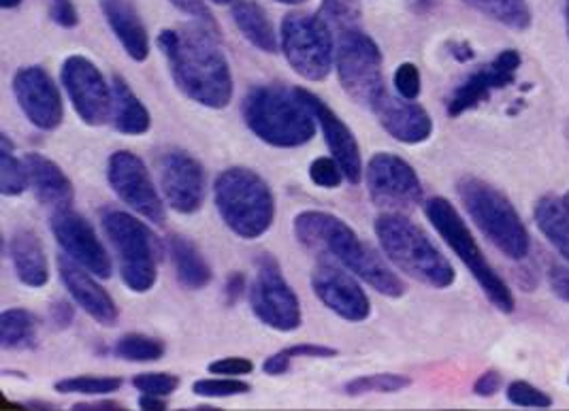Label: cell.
Returning <instances> with one entry per match:
<instances>
[{
  "label": "cell",
  "instance_id": "obj_1",
  "mask_svg": "<svg viewBox=\"0 0 569 411\" xmlns=\"http://www.w3.org/2000/svg\"><path fill=\"white\" fill-rule=\"evenodd\" d=\"M158 48L176 86L190 101L208 109H224L233 101V73L218 34L199 24L164 28L158 34Z\"/></svg>",
  "mask_w": 569,
  "mask_h": 411
},
{
  "label": "cell",
  "instance_id": "obj_2",
  "mask_svg": "<svg viewBox=\"0 0 569 411\" xmlns=\"http://www.w3.org/2000/svg\"><path fill=\"white\" fill-rule=\"evenodd\" d=\"M295 234L318 257L341 264L376 292L389 299L406 294V285L392 273L389 264L371 250L348 222L329 211H301L295 218Z\"/></svg>",
  "mask_w": 569,
  "mask_h": 411
},
{
  "label": "cell",
  "instance_id": "obj_3",
  "mask_svg": "<svg viewBox=\"0 0 569 411\" xmlns=\"http://www.w3.org/2000/svg\"><path fill=\"white\" fill-rule=\"evenodd\" d=\"M243 120L260 141L273 148H301L316 137V116L299 88L257 86L243 101Z\"/></svg>",
  "mask_w": 569,
  "mask_h": 411
},
{
  "label": "cell",
  "instance_id": "obj_4",
  "mask_svg": "<svg viewBox=\"0 0 569 411\" xmlns=\"http://www.w3.org/2000/svg\"><path fill=\"white\" fill-rule=\"evenodd\" d=\"M373 231L390 262L416 282L443 290L457 280L450 260L410 218L395 211L382 213L376 220Z\"/></svg>",
  "mask_w": 569,
  "mask_h": 411
},
{
  "label": "cell",
  "instance_id": "obj_5",
  "mask_svg": "<svg viewBox=\"0 0 569 411\" xmlns=\"http://www.w3.org/2000/svg\"><path fill=\"white\" fill-rule=\"evenodd\" d=\"M216 209L241 239H259L273 227L276 199L267 181L246 167L222 171L213 183Z\"/></svg>",
  "mask_w": 569,
  "mask_h": 411
},
{
  "label": "cell",
  "instance_id": "obj_6",
  "mask_svg": "<svg viewBox=\"0 0 569 411\" xmlns=\"http://www.w3.org/2000/svg\"><path fill=\"white\" fill-rule=\"evenodd\" d=\"M457 192L473 224L503 257L512 260L527 258L531 248L529 232L503 192L478 178H463L457 186Z\"/></svg>",
  "mask_w": 569,
  "mask_h": 411
},
{
  "label": "cell",
  "instance_id": "obj_7",
  "mask_svg": "<svg viewBox=\"0 0 569 411\" xmlns=\"http://www.w3.org/2000/svg\"><path fill=\"white\" fill-rule=\"evenodd\" d=\"M425 215L441 239L448 243V248L466 264L471 278L480 283L482 292L487 294L492 305L503 313H512L517 303L510 285L492 269L491 262L482 254L478 241L473 239L455 206L441 197H433L425 203Z\"/></svg>",
  "mask_w": 569,
  "mask_h": 411
},
{
  "label": "cell",
  "instance_id": "obj_8",
  "mask_svg": "<svg viewBox=\"0 0 569 411\" xmlns=\"http://www.w3.org/2000/svg\"><path fill=\"white\" fill-rule=\"evenodd\" d=\"M103 229L118 254L122 282L137 294L152 290L158 280V250L152 231L120 209L104 211Z\"/></svg>",
  "mask_w": 569,
  "mask_h": 411
},
{
  "label": "cell",
  "instance_id": "obj_9",
  "mask_svg": "<svg viewBox=\"0 0 569 411\" xmlns=\"http://www.w3.org/2000/svg\"><path fill=\"white\" fill-rule=\"evenodd\" d=\"M336 69L341 88L355 103L373 111V107L387 94L382 52L361 28H350L337 34Z\"/></svg>",
  "mask_w": 569,
  "mask_h": 411
},
{
  "label": "cell",
  "instance_id": "obj_10",
  "mask_svg": "<svg viewBox=\"0 0 569 411\" xmlns=\"http://www.w3.org/2000/svg\"><path fill=\"white\" fill-rule=\"evenodd\" d=\"M280 48L299 78L322 81L336 64V34L316 13H288L282 22Z\"/></svg>",
  "mask_w": 569,
  "mask_h": 411
},
{
  "label": "cell",
  "instance_id": "obj_11",
  "mask_svg": "<svg viewBox=\"0 0 569 411\" xmlns=\"http://www.w3.org/2000/svg\"><path fill=\"white\" fill-rule=\"evenodd\" d=\"M250 305L264 327L280 333H292L303 322L299 297L286 282L280 262L271 254L260 257L259 273L250 290Z\"/></svg>",
  "mask_w": 569,
  "mask_h": 411
},
{
  "label": "cell",
  "instance_id": "obj_12",
  "mask_svg": "<svg viewBox=\"0 0 569 411\" xmlns=\"http://www.w3.org/2000/svg\"><path fill=\"white\" fill-rule=\"evenodd\" d=\"M60 79L83 124L103 127L111 120L113 92L92 60L86 56H69L62 62Z\"/></svg>",
  "mask_w": 569,
  "mask_h": 411
},
{
  "label": "cell",
  "instance_id": "obj_13",
  "mask_svg": "<svg viewBox=\"0 0 569 411\" xmlns=\"http://www.w3.org/2000/svg\"><path fill=\"white\" fill-rule=\"evenodd\" d=\"M107 180L124 206L154 224H164V203L154 188L146 162L132 152L120 150L107 162Z\"/></svg>",
  "mask_w": 569,
  "mask_h": 411
},
{
  "label": "cell",
  "instance_id": "obj_14",
  "mask_svg": "<svg viewBox=\"0 0 569 411\" xmlns=\"http://www.w3.org/2000/svg\"><path fill=\"white\" fill-rule=\"evenodd\" d=\"M365 180L373 206L401 211L418 206L422 199V183L415 167L389 152L371 156L365 169Z\"/></svg>",
  "mask_w": 569,
  "mask_h": 411
},
{
  "label": "cell",
  "instance_id": "obj_15",
  "mask_svg": "<svg viewBox=\"0 0 569 411\" xmlns=\"http://www.w3.org/2000/svg\"><path fill=\"white\" fill-rule=\"evenodd\" d=\"M160 190L167 206L181 215L197 213L206 203V171L194 156L171 150L158 162Z\"/></svg>",
  "mask_w": 569,
  "mask_h": 411
},
{
  "label": "cell",
  "instance_id": "obj_16",
  "mask_svg": "<svg viewBox=\"0 0 569 411\" xmlns=\"http://www.w3.org/2000/svg\"><path fill=\"white\" fill-rule=\"evenodd\" d=\"M50 227L58 245L67 257L76 260L97 278L107 280L111 275V258L107 254L99 234L78 211H73L71 207L53 211Z\"/></svg>",
  "mask_w": 569,
  "mask_h": 411
},
{
  "label": "cell",
  "instance_id": "obj_17",
  "mask_svg": "<svg viewBox=\"0 0 569 411\" xmlns=\"http://www.w3.org/2000/svg\"><path fill=\"white\" fill-rule=\"evenodd\" d=\"M311 288L318 301L348 322H365L371 315V303L355 273H346L339 264L325 260L311 273Z\"/></svg>",
  "mask_w": 569,
  "mask_h": 411
},
{
  "label": "cell",
  "instance_id": "obj_18",
  "mask_svg": "<svg viewBox=\"0 0 569 411\" xmlns=\"http://www.w3.org/2000/svg\"><path fill=\"white\" fill-rule=\"evenodd\" d=\"M13 94L28 122L39 130H56L64 120V104L52 78L41 67H24L13 78Z\"/></svg>",
  "mask_w": 569,
  "mask_h": 411
},
{
  "label": "cell",
  "instance_id": "obj_19",
  "mask_svg": "<svg viewBox=\"0 0 569 411\" xmlns=\"http://www.w3.org/2000/svg\"><path fill=\"white\" fill-rule=\"evenodd\" d=\"M518 67H520V53L517 50H506L499 53L489 64L480 67L476 73L455 90L450 103H448V116L459 118L469 109H476L478 104L491 99L495 90H503L517 79Z\"/></svg>",
  "mask_w": 569,
  "mask_h": 411
},
{
  "label": "cell",
  "instance_id": "obj_20",
  "mask_svg": "<svg viewBox=\"0 0 569 411\" xmlns=\"http://www.w3.org/2000/svg\"><path fill=\"white\" fill-rule=\"evenodd\" d=\"M303 101L310 104L318 129L322 130L325 141L331 150V154L339 162L346 180L350 181L352 186H357L362 178V160L361 148L359 141L355 137V132L348 129V124L337 116L336 111L325 103L322 99H318L313 92H308L303 88H299Z\"/></svg>",
  "mask_w": 569,
  "mask_h": 411
},
{
  "label": "cell",
  "instance_id": "obj_21",
  "mask_svg": "<svg viewBox=\"0 0 569 411\" xmlns=\"http://www.w3.org/2000/svg\"><path fill=\"white\" fill-rule=\"evenodd\" d=\"M58 273L64 288L73 297V301L92 320H97L103 327H113L118 322V315H120L118 305L113 303V299L109 297L103 285L94 280L97 275H92L88 269H83L67 254L58 258Z\"/></svg>",
  "mask_w": 569,
  "mask_h": 411
},
{
  "label": "cell",
  "instance_id": "obj_22",
  "mask_svg": "<svg viewBox=\"0 0 569 411\" xmlns=\"http://www.w3.org/2000/svg\"><path fill=\"white\" fill-rule=\"evenodd\" d=\"M373 113L378 116L380 127L399 143L418 146L433 134L431 116L427 113L425 107H420L415 101L395 99L387 92L382 101L373 107Z\"/></svg>",
  "mask_w": 569,
  "mask_h": 411
},
{
  "label": "cell",
  "instance_id": "obj_23",
  "mask_svg": "<svg viewBox=\"0 0 569 411\" xmlns=\"http://www.w3.org/2000/svg\"><path fill=\"white\" fill-rule=\"evenodd\" d=\"M28 180L34 190L41 206L50 207L52 211L69 209L73 206L76 192L73 183L64 176V171L43 154H27Z\"/></svg>",
  "mask_w": 569,
  "mask_h": 411
},
{
  "label": "cell",
  "instance_id": "obj_24",
  "mask_svg": "<svg viewBox=\"0 0 569 411\" xmlns=\"http://www.w3.org/2000/svg\"><path fill=\"white\" fill-rule=\"evenodd\" d=\"M103 13L124 52L134 62H146L150 56V34L129 0H103Z\"/></svg>",
  "mask_w": 569,
  "mask_h": 411
},
{
  "label": "cell",
  "instance_id": "obj_25",
  "mask_svg": "<svg viewBox=\"0 0 569 411\" xmlns=\"http://www.w3.org/2000/svg\"><path fill=\"white\" fill-rule=\"evenodd\" d=\"M9 258L16 278L28 288H43L50 282V262L41 239L32 231H18L9 241Z\"/></svg>",
  "mask_w": 569,
  "mask_h": 411
},
{
  "label": "cell",
  "instance_id": "obj_26",
  "mask_svg": "<svg viewBox=\"0 0 569 411\" xmlns=\"http://www.w3.org/2000/svg\"><path fill=\"white\" fill-rule=\"evenodd\" d=\"M111 92H113V109H111L113 129L130 134V137H141L152 129L150 111L130 90V86L124 79L116 76L111 83Z\"/></svg>",
  "mask_w": 569,
  "mask_h": 411
},
{
  "label": "cell",
  "instance_id": "obj_27",
  "mask_svg": "<svg viewBox=\"0 0 569 411\" xmlns=\"http://www.w3.org/2000/svg\"><path fill=\"white\" fill-rule=\"evenodd\" d=\"M234 27L241 30V34L254 46L260 52H278V34L276 28L271 24L267 11L260 7L259 2L252 0H234L233 9Z\"/></svg>",
  "mask_w": 569,
  "mask_h": 411
},
{
  "label": "cell",
  "instance_id": "obj_28",
  "mask_svg": "<svg viewBox=\"0 0 569 411\" xmlns=\"http://www.w3.org/2000/svg\"><path fill=\"white\" fill-rule=\"evenodd\" d=\"M169 252H171V260L176 267V275L178 282L186 288V290H201L211 282V269H209L208 260L199 252V248L181 237V234H173L169 239Z\"/></svg>",
  "mask_w": 569,
  "mask_h": 411
},
{
  "label": "cell",
  "instance_id": "obj_29",
  "mask_svg": "<svg viewBox=\"0 0 569 411\" xmlns=\"http://www.w3.org/2000/svg\"><path fill=\"white\" fill-rule=\"evenodd\" d=\"M536 224L543 237L557 248V252L569 262V194L542 197L536 206Z\"/></svg>",
  "mask_w": 569,
  "mask_h": 411
},
{
  "label": "cell",
  "instance_id": "obj_30",
  "mask_svg": "<svg viewBox=\"0 0 569 411\" xmlns=\"http://www.w3.org/2000/svg\"><path fill=\"white\" fill-rule=\"evenodd\" d=\"M37 329L39 320L28 309H4L0 313V348L11 352L34 348Z\"/></svg>",
  "mask_w": 569,
  "mask_h": 411
},
{
  "label": "cell",
  "instance_id": "obj_31",
  "mask_svg": "<svg viewBox=\"0 0 569 411\" xmlns=\"http://www.w3.org/2000/svg\"><path fill=\"white\" fill-rule=\"evenodd\" d=\"M467 7L487 16L512 30H527L531 27V9L527 0H463Z\"/></svg>",
  "mask_w": 569,
  "mask_h": 411
},
{
  "label": "cell",
  "instance_id": "obj_32",
  "mask_svg": "<svg viewBox=\"0 0 569 411\" xmlns=\"http://www.w3.org/2000/svg\"><path fill=\"white\" fill-rule=\"evenodd\" d=\"M30 186L27 162L13 156V146L7 134H0V194L20 197Z\"/></svg>",
  "mask_w": 569,
  "mask_h": 411
},
{
  "label": "cell",
  "instance_id": "obj_33",
  "mask_svg": "<svg viewBox=\"0 0 569 411\" xmlns=\"http://www.w3.org/2000/svg\"><path fill=\"white\" fill-rule=\"evenodd\" d=\"M164 343L156 337L129 333L116 341L113 357L127 362H156L164 357Z\"/></svg>",
  "mask_w": 569,
  "mask_h": 411
},
{
  "label": "cell",
  "instance_id": "obj_34",
  "mask_svg": "<svg viewBox=\"0 0 569 411\" xmlns=\"http://www.w3.org/2000/svg\"><path fill=\"white\" fill-rule=\"evenodd\" d=\"M336 348L318 345V343H299V345L284 348L264 360L262 371L267 375H284L286 371L290 369V362L295 359H336Z\"/></svg>",
  "mask_w": 569,
  "mask_h": 411
},
{
  "label": "cell",
  "instance_id": "obj_35",
  "mask_svg": "<svg viewBox=\"0 0 569 411\" xmlns=\"http://www.w3.org/2000/svg\"><path fill=\"white\" fill-rule=\"evenodd\" d=\"M412 385V380L408 375L401 373H371V375H361L350 380L343 385V392L348 397H365V394H392V392H401L406 388Z\"/></svg>",
  "mask_w": 569,
  "mask_h": 411
},
{
  "label": "cell",
  "instance_id": "obj_36",
  "mask_svg": "<svg viewBox=\"0 0 569 411\" xmlns=\"http://www.w3.org/2000/svg\"><path fill=\"white\" fill-rule=\"evenodd\" d=\"M361 13V0H322L318 9V16L333 30L336 37L343 30L359 28Z\"/></svg>",
  "mask_w": 569,
  "mask_h": 411
},
{
  "label": "cell",
  "instance_id": "obj_37",
  "mask_svg": "<svg viewBox=\"0 0 569 411\" xmlns=\"http://www.w3.org/2000/svg\"><path fill=\"white\" fill-rule=\"evenodd\" d=\"M122 388V380L113 375H78L67 378L56 384V392L60 394H81V397H107Z\"/></svg>",
  "mask_w": 569,
  "mask_h": 411
},
{
  "label": "cell",
  "instance_id": "obj_38",
  "mask_svg": "<svg viewBox=\"0 0 569 411\" xmlns=\"http://www.w3.org/2000/svg\"><path fill=\"white\" fill-rule=\"evenodd\" d=\"M252 390V385L239 378H229V375H220V378H208V380H197L192 384V392L197 397H206V399H229L237 394H248Z\"/></svg>",
  "mask_w": 569,
  "mask_h": 411
},
{
  "label": "cell",
  "instance_id": "obj_39",
  "mask_svg": "<svg viewBox=\"0 0 569 411\" xmlns=\"http://www.w3.org/2000/svg\"><path fill=\"white\" fill-rule=\"evenodd\" d=\"M132 385L141 394H154V397H171L180 388V378L173 373H139L132 378Z\"/></svg>",
  "mask_w": 569,
  "mask_h": 411
},
{
  "label": "cell",
  "instance_id": "obj_40",
  "mask_svg": "<svg viewBox=\"0 0 569 411\" xmlns=\"http://www.w3.org/2000/svg\"><path fill=\"white\" fill-rule=\"evenodd\" d=\"M508 401L517 408H533V410H546L552 405V399L529 382H512L508 385Z\"/></svg>",
  "mask_w": 569,
  "mask_h": 411
},
{
  "label": "cell",
  "instance_id": "obj_41",
  "mask_svg": "<svg viewBox=\"0 0 569 411\" xmlns=\"http://www.w3.org/2000/svg\"><path fill=\"white\" fill-rule=\"evenodd\" d=\"M310 180L325 190H336L346 180L339 162L331 156H320L310 164Z\"/></svg>",
  "mask_w": 569,
  "mask_h": 411
},
{
  "label": "cell",
  "instance_id": "obj_42",
  "mask_svg": "<svg viewBox=\"0 0 569 411\" xmlns=\"http://www.w3.org/2000/svg\"><path fill=\"white\" fill-rule=\"evenodd\" d=\"M395 90L401 99L406 101H416L420 97V88H422V78L415 62H403L397 67L395 71Z\"/></svg>",
  "mask_w": 569,
  "mask_h": 411
},
{
  "label": "cell",
  "instance_id": "obj_43",
  "mask_svg": "<svg viewBox=\"0 0 569 411\" xmlns=\"http://www.w3.org/2000/svg\"><path fill=\"white\" fill-rule=\"evenodd\" d=\"M183 16L192 18L199 27L208 28L213 34H218V24L213 13L209 11L206 0H169Z\"/></svg>",
  "mask_w": 569,
  "mask_h": 411
},
{
  "label": "cell",
  "instance_id": "obj_44",
  "mask_svg": "<svg viewBox=\"0 0 569 411\" xmlns=\"http://www.w3.org/2000/svg\"><path fill=\"white\" fill-rule=\"evenodd\" d=\"M254 371V362L243 357H227V359L213 360L209 364L211 375H229V378H241L250 375Z\"/></svg>",
  "mask_w": 569,
  "mask_h": 411
},
{
  "label": "cell",
  "instance_id": "obj_45",
  "mask_svg": "<svg viewBox=\"0 0 569 411\" xmlns=\"http://www.w3.org/2000/svg\"><path fill=\"white\" fill-rule=\"evenodd\" d=\"M50 18L62 28H76L79 24L78 9L73 0H50Z\"/></svg>",
  "mask_w": 569,
  "mask_h": 411
},
{
  "label": "cell",
  "instance_id": "obj_46",
  "mask_svg": "<svg viewBox=\"0 0 569 411\" xmlns=\"http://www.w3.org/2000/svg\"><path fill=\"white\" fill-rule=\"evenodd\" d=\"M548 282H550L552 292H555L561 301L569 303V267L559 264V262L550 264V269H548Z\"/></svg>",
  "mask_w": 569,
  "mask_h": 411
},
{
  "label": "cell",
  "instance_id": "obj_47",
  "mask_svg": "<svg viewBox=\"0 0 569 411\" xmlns=\"http://www.w3.org/2000/svg\"><path fill=\"white\" fill-rule=\"evenodd\" d=\"M499 388H501V373L491 369V371H485V373L476 380L473 392H476L478 397L489 399V397H495V394L499 392Z\"/></svg>",
  "mask_w": 569,
  "mask_h": 411
},
{
  "label": "cell",
  "instance_id": "obj_48",
  "mask_svg": "<svg viewBox=\"0 0 569 411\" xmlns=\"http://www.w3.org/2000/svg\"><path fill=\"white\" fill-rule=\"evenodd\" d=\"M50 318L58 329H69L76 318V309L67 301H56L50 308Z\"/></svg>",
  "mask_w": 569,
  "mask_h": 411
},
{
  "label": "cell",
  "instance_id": "obj_49",
  "mask_svg": "<svg viewBox=\"0 0 569 411\" xmlns=\"http://www.w3.org/2000/svg\"><path fill=\"white\" fill-rule=\"evenodd\" d=\"M243 290H246V278H243V273H233V275H229V280H227V288H224L227 303H229V305L239 303V299L243 297Z\"/></svg>",
  "mask_w": 569,
  "mask_h": 411
},
{
  "label": "cell",
  "instance_id": "obj_50",
  "mask_svg": "<svg viewBox=\"0 0 569 411\" xmlns=\"http://www.w3.org/2000/svg\"><path fill=\"white\" fill-rule=\"evenodd\" d=\"M139 405H141V410H167V401L162 397H154V394H141Z\"/></svg>",
  "mask_w": 569,
  "mask_h": 411
},
{
  "label": "cell",
  "instance_id": "obj_51",
  "mask_svg": "<svg viewBox=\"0 0 569 411\" xmlns=\"http://www.w3.org/2000/svg\"><path fill=\"white\" fill-rule=\"evenodd\" d=\"M73 410H124V405L116 401H101V403H78Z\"/></svg>",
  "mask_w": 569,
  "mask_h": 411
},
{
  "label": "cell",
  "instance_id": "obj_52",
  "mask_svg": "<svg viewBox=\"0 0 569 411\" xmlns=\"http://www.w3.org/2000/svg\"><path fill=\"white\" fill-rule=\"evenodd\" d=\"M450 50H452L450 53H452L457 60H461V62H467V60L473 58V50H471L467 43H452Z\"/></svg>",
  "mask_w": 569,
  "mask_h": 411
},
{
  "label": "cell",
  "instance_id": "obj_53",
  "mask_svg": "<svg viewBox=\"0 0 569 411\" xmlns=\"http://www.w3.org/2000/svg\"><path fill=\"white\" fill-rule=\"evenodd\" d=\"M408 2H410L412 11L420 13V16H425V13H429V11L436 7V2H438V0H408Z\"/></svg>",
  "mask_w": 569,
  "mask_h": 411
},
{
  "label": "cell",
  "instance_id": "obj_54",
  "mask_svg": "<svg viewBox=\"0 0 569 411\" xmlns=\"http://www.w3.org/2000/svg\"><path fill=\"white\" fill-rule=\"evenodd\" d=\"M22 0H0V7L2 9H13V7H18Z\"/></svg>",
  "mask_w": 569,
  "mask_h": 411
},
{
  "label": "cell",
  "instance_id": "obj_55",
  "mask_svg": "<svg viewBox=\"0 0 569 411\" xmlns=\"http://www.w3.org/2000/svg\"><path fill=\"white\" fill-rule=\"evenodd\" d=\"M278 2H282V4H301L306 0H278Z\"/></svg>",
  "mask_w": 569,
  "mask_h": 411
},
{
  "label": "cell",
  "instance_id": "obj_56",
  "mask_svg": "<svg viewBox=\"0 0 569 411\" xmlns=\"http://www.w3.org/2000/svg\"><path fill=\"white\" fill-rule=\"evenodd\" d=\"M566 28H568L569 37V0H566Z\"/></svg>",
  "mask_w": 569,
  "mask_h": 411
},
{
  "label": "cell",
  "instance_id": "obj_57",
  "mask_svg": "<svg viewBox=\"0 0 569 411\" xmlns=\"http://www.w3.org/2000/svg\"><path fill=\"white\" fill-rule=\"evenodd\" d=\"M211 2H216V4H229V2H233V0H211Z\"/></svg>",
  "mask_w": 569,
  "mask_h": 411
}]
</instances>
